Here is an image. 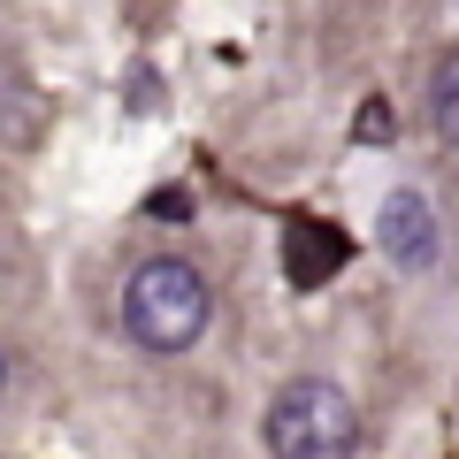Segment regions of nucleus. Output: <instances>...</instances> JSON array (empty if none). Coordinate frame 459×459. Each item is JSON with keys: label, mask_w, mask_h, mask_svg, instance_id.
<instances>
[{"label": "nucleus", "mask_w": 459, "mask_h": 459, "mask_svg": "<svg viewBox=\"0 0 459 459\" xmlns=\"http://www.w3.org/2000/svg\"><path fill=\"white\" fill-rule=\"evenodd\" d=\"M207 322H214V291L184 253H153V261L131 268V283H123V329H131L138 352L177 360V352H192L207 337Z\"/></svg>", "instance_id": "f257e3e1"}, {"label": "nucleus", "mask_w": 459, "mask_h": 459, "mask_svg": "<svg viewBox=\"0 0 459 459\" xmlns=\"http://www.w3.org/2000/svg\"><path fill=\"white\" fill-rule=\"evenodd\" d=\"M376 246H383V261H391L398 276H437V268H444V214L429 207V192L398 184V192L383 199Z\"/></svg>", "instance_id": "7ed1b4c3"}, {"label": "nucleus", "mask_w": 459, "mask_h": 459, "mask_svg": "<svg viewBox=\"0 0 459 459\" xmlns=\"http://www.w3.org/2000/svg\"><path fill=\"white\" fill-rule=\"evenodd\" d=\"M268 459H352L360 452V406L329 376H291L268 398Z\"/></svg>", "instance_id": "f03ea898"}, {"label": "nucleus", "mask_w": 459, "mask_h": 459, "mask_svg": "<svg viewBox=\"0 0 459 459\" xmlns=\"http://www.w3.org/2000/svg\"><path fill=\"white\" fill-rule=\"evenodd\" d=\"M344 268V238L329 222H291V238H283V276L299 283V291H314V283H329Z\"/></svg>", "instance_id": "20e7f679"}, {"label": "nucleus", "mask_w": 459, "mask_h": 459, "mask_svg": "<svg viewBox=\"0 0 459 459\" xmlns=\"http://www.w3.org/2000/svg\"><path fill=\"white\" fill-rule=\"evenodd\" d=\"M429 123H437L444 146H459V47L429 69Z\"/></svg>", "instance_id": "39448f33"}, {"label": "nucleus", "mask_w": 459, "mask_h": 459, "mask_svg": "<svg viewBox=\"0 0 459 459\" xmlns=\"http://www.w3.org/2000/svg\"><path fill=\"white\" fill-rule=\"evenodd\" d=\"M0 391H8V344H0Z\"/></svg>", "instance_id": "423d86ee"}]
</instances>
